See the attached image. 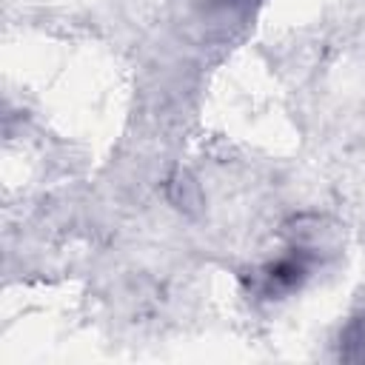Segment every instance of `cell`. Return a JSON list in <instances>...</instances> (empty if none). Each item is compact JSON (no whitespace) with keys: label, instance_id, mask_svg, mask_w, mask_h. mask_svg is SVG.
Returning <instances> with one entry per match:
<instances>
[{"label":"cell","instance_id":"1","mask_svg":"<svg viewBox=\"0 0 365 365\" xmlns=\"http://www.w3.org/2000/svg\"><path fill=\"white\" fill-rule=\"evenodd\" d=\"M317 248L311 242H291L282 254L271 257L268 262L257 265L254 271L242 274V285H245V294L254 297V299H282V297H291L294 291H299L314 268H317Z\"/></svg>","mask_w":365,"mask_h":365},{"label":"cell","instance_id":"2","mask_svg":"<svg viewBox=\"0 0 365 365\" xmlns=\"http://www.w3.org/2000/svg\"><path fill=\"white\" fill-rule=\"evenodd\" d=\"M339 356L342 359H354V362H362L365 359V314L354 317L342 336H339Z\"/></svg>","mask_w":365,"mask_h":365},{"label":"cell","instance_id":"3","mask_svg":"<svg viewBox=\"0 0 365 365\" xmlns=\"http://www.w3.org/2000/svg\"><path fill=\"white\" fill-rule=\"evenodd\" d=\"M208 3L214 11H248L254 0H202Z\"/></svg>","mask_w":365,"mask_h":365}]
</instances>
